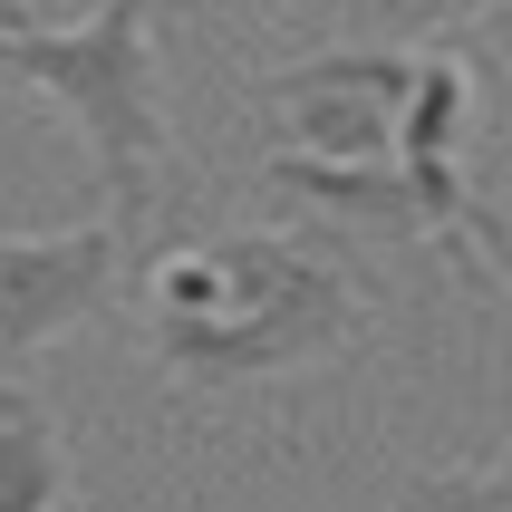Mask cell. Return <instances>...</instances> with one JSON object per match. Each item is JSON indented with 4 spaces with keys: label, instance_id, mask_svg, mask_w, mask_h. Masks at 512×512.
I'll list each match as a JSON object with an SVG mask.
<instances>
[{
    "label": "cell",
    "instance_id": "6da1fadb",
    "mask_svg": "<svg viewBox=\"0 0 512 512\" xmlns=\"http://www.w3.org/2000/svg\"><path fill=\"white\" fill-rule=\"evenodd\" d=\"M368 339V281L329 223H232L145 261V348L184 387H261Z\"/></svg>",
    "mask_w": 512,
    "mask_h": 512
},
{
    "label": "cell",
    "instance_id": "7a4b0ae2",
    "mask_svg": "<svg viewBox=\"0 0 512 512\" xmlns=\"http://www.w3.org/2000/svg\"><path fill=\"white\" fill-rule=\"evenodd\" d=\"M0 78L49 97L78 126L97 194H107L116 232L136 242L165 203V87H155V0H97L87 20L49 29L20 20V0H0Z\"/></svg>",
    "mask_w": 512,
    "mask_h": 512
},
{
    "label": "cell",
    "instance_id": "3957f363",
    "mask_svg": "<svg viewBox=\"0 0 512 512\" xmlns=\"http://www.w3.org/2000/svg\"><path fill=\"white\" fill-rule=\"evenodd\" d=\"M435 58L445 49H319L300 68L261 87V116H271V145L281 165H397L406 126L435 87Z\"/></svg>",
    "mask_w": 512,
    "mask_h": 512
},
{
    "label": "cell",
    "instance_id": "277c9868",
    "mask_svg": "<svg viewBox=\"0 0 512 512\" xmlns=\"http://www.w3.org/2000/svg\"><path fill=\"white\" fill-rule=\"evenodd\" d=\"M126 232L107 223H68V232H0V368H20L39 348H58L68 329L116 300L126 281Z\"/></svg>",
    "mask_w": 512,
    "mask_h": 512
},
{
    "label": "cell",
    "instance_id": "5b68a950",
    "mask_svg": "<svg viewBox=\"0 0 512 512\" xmlns=\"http://www.w3.org/2000/svg\"><path fill=\"white\" fill-rule=\"evenodd\" d=\"M68 426L39 387L0 368V512H68Z\"/></svg>",
    "mask_w": 512,
    "mask_h": 512
},
{
    "label": "cell",
    "instance_id": "8992f818",
    "mask_svg": "<svg viewBox=\"0 0 512 512\" xmlns=\"http://www.w3.org/2000/svg\"><path fill=\"white\" fill-rule=\"evenodd\" d=\"M397 512H512V435L484 464H435L397 493Z\"/></svg>",
    "mask_w": 512,
    "mask_h": 512
},
{
    "label": "cell",
    "instance_id": "52a82bcc",
    "mask_svg": "<svg viewBox=\"0 0 512 512\" xmlns=\"http://www.w3.org/2000/svg\"><path fill=\"white\" fill-rule=\"evenodd\" d=\"M455 20H474L484 39H512V0H455Z\"/></svg>",
    "mask_w": 512,
    "mask_h": 512
}]
</instances>
